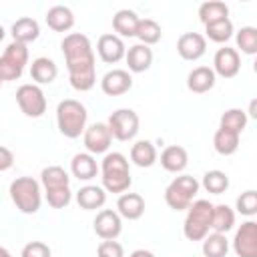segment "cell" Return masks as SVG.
Wrapping results in <instances>:
<instances>
[{"label":"cell","mask_w":257,"mask_h":257,"mask_svg":"<svg viewBox=\"0 0 257 257\" xmlns=\"http://www.w3.org/2000/svg\"><path fill=\"white\" fill-rule=\"evenodd\" d=\"M60 50L66 60L70 86L78 92L90 90L96 84V60L88 36L80 32H70L62 38Z\"/></svg>","instance_id":"cell-1"},{"label":"cell","mask_w":257,"mask_h":257,"mask_svg":"<svg viewBox=\"0 0 257 257\" xmlns=\"http://www.w3.org/2000/svg\"><path fill=\"white\" fill-rule=\"evenodd\" d=\"M98 171H100V179H102V189L108 193L122 195L133 185L131 167L122 153H106Z\"/></svg>","instance_id":"cell-2"},{"label":"cell","mask_w":257,"mask_h":257,"mask_svg":"<svg viewBox=\"0 0 257 257\" xmlns=\"http://www.w3.org/2000/svg\"><path fill=\"white\" fill-rule=\"evenodd\" d=\"M86 106L76 98H64L56 106V126L66 139H78L86 128Z\"/></svg>","instance_id":"cell-3"},{"label":"cell","mask_w":257,"mask_h":257,"mask_svg":"<svg viewBox=\"0 0 257 257\" xmlns=\"http://www.w3.org/2000/svg\"><path fill=\"white\" fill-rule=\"evenodd\" d=\"M10 199L14 207L24 215H34L40 211L42 205V191L40 183L32 177H18L10 183Z\"/></svg>","instance_id":"cell-4"},{"label":"cell","mask_w":257,"mask_h":257,"mask_svg":"<svg viewBox=\"0 0 257 257\" xmlns=\"http://www.w3.org/2000/svg\"><path fill=\"white\" fill-rule=\"evenodd\" d=\"M211 215H213L211 201H207V199L193 201L187 209V217L183 223V235L189 241H203L211 229Z\"/></svg>","instance_id":"cell-5"},{"label":"cell","mask_w":257,"mask_h":257,"mask_svg":"<svg viewBox=\"0 0 257 257\" xmlns=\"http://www.w3.org/2000/svg\"><path fill=\"white\" fill-rule=\"evenodd\" d=\"M199 189H201V185H199V181L195 177H191V175H179L165 189V203L173 211H185L195 201Z\"/></svg>","instance_id":"cell-6"},{"label":"cell","mask_w":257,"mask_h":257,"mask_svg":"<svg viewBox=\"0 0 257 257\" xmlns=\"http://www.w3.org/2000/svg\"><path fill=\"white\" fill-rule=\"evenodd\" d=\"M139 114L133 110V108H116L114 112H110L108 116V131H110V137L116 139V141H133L139 133Z\"/></svg>","instance_id":"cell-7"},{"label":"cell","mask_w":257,"mask_h":257,"mask_svg":"<svg viewBox=\"0 0 257 257\" xmlns=\"http://www.w3.org/2000/svg\"><path fill=\"white\" fill-rule=\"evenodd\" d=\"M16 102L30 118H38L46 112V96L38 84H20L16 90Z\"/></svg>","instance_id":"cell-8"},{"label":"cell","mask_w":257,"mask_h":257,"mask_svg":"<svg viewBox=\"0 0 257 257\" xmlns=\"http://www.w3.org/2000/svg\"><path fill=\"white\" fill-rule=\"evenodd\" d=\"M233 251L237 257H257V223L253 219L241 223L235 231Z\"/></svg>","instance_id":"cell-9"},{"label":"cell","mask_w":257,"mask_h":257,"mask_svg":"<svg viewBox=\"0 0 257 257\" xmlns=\"http://www.w3.org/2000/svg\"><path fill=\"white\" fill-rule=\"evenodd\" d=\"M82 141H84L86 153H90V155H102V153H106L110 149L112 137H110V131H108L106 122H94V124H90V126L84 128Z\"/></svg>","instance_id":"cell-10"},{"label":"cell","mask_w":257,"mask_h":257,"mask_svg":"<svg viewBox=\"0 0 257 257\" xmlns=\"http://www.w3.org/2000/svg\"><path fill=\"white\" fill-rule=\"evenodd\" d=\"M241 70V56L237 52V48L231 46H223L215 52L213 56V72L215 76L221 78H233L237 76Z\"/></svg>","instance_id":"cell-11"},{"label":"cell","mask_w":257,"mask_h":257,"mask_svg":"<svg viewBox=\"0 0 257 257\" xmlns=\"http://www.w3.org/2000/svg\"><path fill=\"white\" fill-rule=\"evenodd\" d=\"M92 227H94V233L102 239V241H110V239H116L122 231V219L116 211L112 209H102L96 213L94 221H92Z\"/></svg>","instance_id":"cell-12"},{"label":"cell","mask_w":257,"mask_h":257,"mask_svg":"<svg viewBox=\"0 0 257 257\" xmlns=\"http://www.w3.org/2000/svg\"><path fill=\"white\" fill-rule=\"evenodd\" d=\"M100 88L106 96H120L133 88V76L128 70L112 68L100 78Z\"/></svg>","instance_id":"cell-13"},{"label":"cell","mask_w":257,"mask_h":257,"mask_svg":"<svg viewBox=\"0 0 257 257\" xmlns=\"http://www.w3.org/2000/svg\"><path fill=\"white\" fill-rule=\"evenodd\" d=\"M177 52L183 60H199L207 52V40L199 32H185L177 40Z\"/></svg>","instance_id":"cell-14"},{"label":"cell","mask_w":257,"mask_h":257,"mask_svg":"<svg viewBox=\"0 0 257 257\" xmlns=\"http://www.w3.org/2000/svg\"><path fill=\"white\" fill-rule=\"evenodd\" d=\"M96 52L100 56L102 62L106 64H116L118 60L124 58L126 54V46L122 42V38H118L116 34H102L96 42Z\"/></svg>","instance_id":"cell-15"},{"label":"cell","mask_w":257,"mask_h":257,"mask_svg":"<svg viewBox=\"0 0 257 257\" xmlns=\"http://www.w3.org/2000/svg\"><path fill=\"white\" fill-rule=\"evenodd\" d=\"M215 82H217V76H215L213 68H209V66H197L187 76V88L195 94L209 92L215 86Z\"/></svg>","instance_id":"cell-16"},{"label":"cell","mask_w":257,"mask_h":257,"mask_svg":"<svg viewBox=\"0 0 257 257\" xmlns=\"http://www.w3.org/2000/svg\"><path fill=\"white\" fill-rule=\"evenodd\" d=\"M116 213L120 215V219L137 221L145 213V199L139 193H122L116 201Z\"/></svg>","instance_id":"cell-17"},{"label":"cell","mask_w":257,"mask_h":257,"mask_svg":"<svg viewBox=\"0 0 257 257\" xmlns=\"http://www.w3.org/2000/svg\"><path fill=\"white\" fill-rule=\"evenodd\" d=\"M189 165V155L179 145H169L161 153V167L169 173H183Z\"/></svg>","instance_id":"cell-18"},{"label":"cell","mask_w":257,"mask_h":257,"mask_svg":"<svg viewBox=\"0 0 257 257\" xmlns=\"http://www.w3.org/2000/svg\"><path fill=\"white\" fill-rule=\"evenodd\" d=\"M76 203L84 211H96L106 203V191L98 185H84L76 191Z\"/></svg>","instance_id":"cell-19"},{"label":"cell","mask_w":257,"mask_h":257,"mask_svg":"<svg viewBox=\"0 0 257 257\" xmlns=\"http://www.w3.org/2000/svg\"><path fill=\"white\" fill-rule=\"evenodd\" d=\"M46 24L50 30L54 32H68L72 26H74V14L68 6H62V4H54L52 8H48L46 12Z\"/></svg>","instance_id":"cell-20"},{"label":"cell","mask_w":257,"mask_h":257,"mask_svg":"<svg viewBox=\"0 0 257 257\" xmlns=\"http://www.w3.org/2000/svg\"><path fill=\"white\" fill-rule=\"evenodd\" d=\"M124 60H126L131 72H145L153 64V50H151V46H145L141 42L139 44H133L126 50Z\"/></svg>","instance_id":"cell-21"},{"label":"cell","mask_w":257,"mask_h":257,"mask_svg":"<svg viewBox=\"0 0 257 257\" xmlns=\"http://www.w3.org/2000/svg\"><path fill=\"white\" fill-rule=\"evenodd\" d=\"M139 16L135 10L122 8L112 16V28L116 32L118 38H133L137 36V28H139Z\"/></svg>","instance_id":"cell-22"},{"label":"cell","mask_w":257,"mask_h":257,"mask_svg":"<svg viewBox=\"0 0 257 257\" xmlns=\"http://www.w3.org/2000/svg\"><path fill=\"white\" fill-rule=\"evenodd\" d=\"M30 76L36 84H50L58 76V66L48 56H38L30 64Z\"/></svg>","instance_id":"cell-23"},{"label":"cell","mask_w":257,"mask_h":257,"mask_svg":"<svg viewBox=\"0 0 257 257\" xmlns=\"http://www.w3.org/2000/svg\"><path fill=\"white\" fill-rule=\"evenodd\" d=\"M70 173L78 181H90V179H94L96 173H98L96 159L90 153H76L72 157V161H70Z\"/></svg>","instance_id":"cell-24"},{"label":"cell","mask_w":257,"mask_h":257,"mask_svg":"<svg viewBox=\"0 0 257 257\" xmlns=\"http://www.w3.org/2000/svg\"><path fill=\"white\" fill-rule=\"evenodd\" d=\"M10 34H12L14 42L30 44V42H34V40L40 36V26H38V22H36L34 18L22 16V18H18V20L12 24Z\"/></svg>","instance_id":"cell-25"},{"label":"cell","mask_w":257,"mask_h":257,"mask_svg":"<svg viewBox=\"0 0 257 257\" xmlns=\"http://www.w3.org/2000/svg\"><path fill=\"white\" fill-rule=\"evenodd\" d=\"M131 161L141 167V169H149L157 163V149L151 141H137L131 147Z\"/></svg>","instance_id":"cell-26"},{"label":"cell","mask_w":257,"mask_h":257,"mask_svg":"<svg viewBox=\"0 0 257 257\" xmlns=\"http://www.w3.org/2000/svg\"><path fill=\"white\" fill-rule=\"evenodd\" d=\"M40 183L44 187V191H52V189H62V187H70V177L68 173L58 167V165H50L44 167L40 173Z\"/></svg>","instance_id":"cell-27"},{"label":"cell","mask_w":257,"mask_h":257,"mask_svg":"<svg viewBox=\"0 0 257 257\" xmlns=\"http://www.w3.org/2000/svg\"><path fill=\"white\" fill-rule=\"evenodd\" d=\"M235 225V211L229 205H213V215H211V229L213 233H223L231 231Z\"/></svg>","instance_id":"cell-28"},{"label":"cell","mask_w":257,"mask_h":257,"mask_svg":"<svg viewBox=\"0 0 257 257\" xmlns=\"http://www.w3.org/2000/svg\"><path fill=\"white\" fill-rule=\"evenodd\" d=\"M239 137H241V135L231 133V131L219 126V128L215 131V135H213V147H215V151H217L219 155L229 157V155L237 153V149H239Z\"/></svg>","instance_id":"cell-29"},{"label":"cell","mask_w":257,"mask_h":257,"mask_svg":"<svg viewBox=\"0 0 257 257\" xmlns=\"http://www.w3.org/2000/svg\"><path fill=\"white\" fill-rule=\"evenodd\" d=\"M205 34H207L209 40H213L217 44H225L235 34V28H233L231 18H221V20L205 24Z\"/></svg>","instance_id":"cell-30"},{"label":"cell","mask_w":257,"mask_h":257,"mask_svg":"<svg viewBox=\"0 0 257 257\" xmlns=\"http://www.w3.org/2000/svg\"><path fill=\"white\" fill-rule=\"evenodd\" d=\"M229 239L223 233H209L203 239V255L205 257H227Z\"/></svg>","instance_id":"cell-31"},{"label":"cell","mask_w":257,"mask_h":257,"mask_svg":"<svg viewBox=\"0 0 257 257\" xmlns=\"http://www.w3.org/2000/svg\"><path fill=\"white\" fill-rule=\"evenodd\" d=\"M221 18H229V6L225 2L209 0V2H203L199 6V20L203 24H209V22H215Z\"/></svg>","instance_id":"cell-32"},{"label":"cell","mask_w":257,"mask_h":257,"mask_svg":"<svg viewBox=\"0 0 257 257\" xmlns=\"http://www.w3.org/2000/svg\"><path fill=\"white\" fill-rule=\"evenodd\" d=\"M163 36V30H161V24L153 18H141L139 20V28H137V38L141 40V44L145 46H151V44H157Z\"/></svg>","instance_id":"cell-33"},{"label":"cell","mask_w":257,"mask_h":257,"mask_svg":"<svg viewBox=\"0 0 257 257\" xmlns=\"http://www.w3.org/2000/svg\"><path fill=\"white\" fill-rule=\"evenodd\" d=\"M203 185V189L211 195H221L229 189V177L225 171H219V169H213V171H207L203 175V181L199 183Z\"/></svg>","instance_id":"cell-34"},{"label":"cell","mask_w":257,"mask_h":257,"mask_svg":"<svg viewBox=\"0 0 257 257\" xmlns=\"http://www.w3.org/2000/svg\"><path fill=\"white\" fill-rule=\"evenodd\" d=\"M235 42H237V48L243 54L253 56L257 52V28L255 26H241L235 32Z\"/></svg>","instance_id":"cell-35"},{"label":"cell","mask_w":257,"mask_h":257,"mask_svg":"<svg viewBox=\"0 0 257 257\" xmlns=\"http://www.w3.org/2000/svg\"><path fill=\"white\" fill-rule=\"evenodd\" d=\"M219 126L221 128H227L231 133H237L241 135L243 128L247 126V112L241 110V108H229L221 114V120H219Z\"/></svg>","instance_id":"cell-36"},{"label":"cell","mask_w":257,"mask_h":257,"mask_svg":"<svg viewBox=\"0 0 257 257\" xmlns=\"http://www.w3.org/2000/svg\"><path fill=\"white\" fill-rule=\"evenodd\" d=\"M2 56H4V58H8L12 64H16V66L24 68V66L28 64V46L12 40V42L4 48V54H2Z\"/></svg>","instance_id":"cell-37"},{"label":"cell","mask_w":257,"mask_h":257,"mask_svg":"<svg viewBox=\"0 0 257 257\" xmlns=\"http://www.w3.org/2000/svg\"><path fill=\"white\" fill-rule=\"evenodd\" d=\"M235 209L245 217H253L257 213V193L253 189L241 193L235 201Z\"/></svg>","instance_id":"cell-38"},{"label":"cell","mask_w":257,"mask_h":257,"mask_svg":"<svg viewBox=\"0 0 257 257\" xmlns=\"http://www.w3.org/2000/svg\"><path fill=\"white\" fill-rule=\"evenodd\" d=\"M44 197H46V201H48V205H50L52 209H64V207H68V205H70V201H72L70 187L44 191Z\"/></svg>","instance_id":"cell-39"},{"label":"cell","mask_w":257,"mask_h":257,"mask_svg":"<svg viewBox=\"0 0 257 257\" xmlns=\"http://www.w3.org/2000/svg\"><path fill=\"white\" fill-rule=\"evenodd\" d=\"M20 257H52V251L42 241H30V243H26L22 247Z\"/></svg>","instance_id":"cell-40"},{"label":"cell","mask_w":257,"mask_h":257,"mask_svg":"<svg viewBox=\"0 0 257 257\" xmlns=\"http://www.w3.org/2000/svg\"><path fill=\"white\" fill-rule=\"evenodd\" d=\"M22 72H24V68L12 64L8 58L0 56V80L2 82H6V80H18L22 76Z\"/></svg>","instance_id":"cell-41"},{"label":"cell","mask_w":257,"mask_h":257,"mask_svg":"<svg viewBox=\"0 0 257 257\" xmlns=\"http://www.w3.org/2000/svg\"><path fill=\"white\" fill-rule=\"evenodd\" d=\"M96 255L98 257H124V249L118 241L110 239V241H100L96 247Z\"/></svg>","instance_id":"cell-42"},{"label":"cell","mask_w":257,"mask_h":257,"mask_svg":"<svg viewBox=\"0 0 257 257\" xmlns=\"http://www.w3.org/2000/svg\"><path fill=\"white\" fill-rule=\"evenodd\" d=\"M12 165H14V155H12V151H10L8 147H2V145H0V173L8 171Z\"/></svg>","instance_id":"cell-43"},{"label":"cell","mask_w":257,"mask_h":257,"mask_svg":"<svg viewBox=\"0 0 257 257\" xmlns=\"http://www.w3.org/2000/svg\"><path fill=\"white\" fill-rule=\"evenodd\" d=\"M131 257H155V253H151L149 249H135Z\"/></svg>","instance_id":"cell-44"},{"label":"cell","mask_w":257,"mask_h":257,"mask_svg":"<svg viewBox=\"0 0 257 257\" xmlns=\"http://www.w3.org/2000/svg\"><path fill=\"white\" fill-rule=\"evenodd\" d=\"M255 106H257V100H251V104H249V114H251L253 118H257V112H255Z\"/></svg>","instance_id":"cell-45"},{"label":"cell","mask_w":257,"mask_h":257,"mask_svg":"<svg viewBox=\"0 0 257 257\" xmlns=\"http://www.w3.org/2000/svg\"><path fill=\"white\" fill-rule=\"evenodd\" d=\"M0 257H12V255H10V251H8L6 247H2V245H0Z\"/></svg>","instance_id":"cell-46"},{"label":"cell","mask_w":257,"mask_h":257,"mask_svg":"<svg viewBox=\"0 0 257 257\" xmlns=\"http://www.w3.org/2000/svg\"><path fill=\"white\" fill-rule=\"evenodd\" d=\"M4 34H6V30H4V26H2V24H0V42H2V40H4Z\"/></svg>","instance_id":"cell-47"},{"label":"cell","mask_w":257,"mask_h":257,"mask_svg":"<svg viewBox=\"0 0 257 257\" xmlns=\"http://www.w3.org/2000/svg\"><path fill=\"white\" fill-rule=\"evenodd\" d=\"M0 86H2V80H0Z\"/></svg>","instance_id":"cell-48"}]
</instances>
